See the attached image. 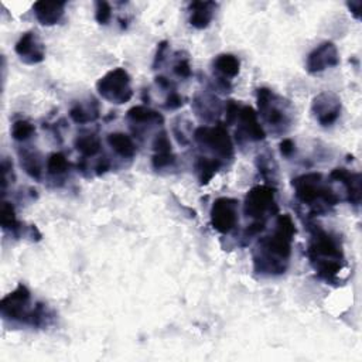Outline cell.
I'll return each mask as SVG.
<instances>
[{
    "mask_svg": "<svg viewBox=\"0 0 362 362\" xmlns=\"http://www.w3.org/2000/svg\"><path fill=\"white\" fill-rule=\"evenodd\" d=\"M294 235L296 225L292 217L289 214L280 216L274 232L258 240L254 252V263L258 274L267 276L285 274L292 255Z\"/></svg>",
    "mask_w": 362,
    "mask_h": 362,
    "instance_id": "1",
    "label": "cell"
},
{
    "mask_svg": "<svg viewBox=\"0 0 362 362\" xmlns=\"http://www.w3.org/2000/svg\"><path fill=\"white\" fill-rule=\"evenodd\" d=\"M70 116L75 124H79V125L94 122V120H97L99 117L98 104H97V101H93L89 105L75 104L70 111Z\"/></svg>",
    "mask_w": 362,
    "mask_h": 362,
    "instance_id": "21",
    "label": "cell"
},
{
    "mask_svg": "<svg viewBox=\"0 0 362 362\" xmlns=\"http://www.w3.org/2000/svg\"><path fill=\"white\" fill-rule=\"evenodd\" d=\"M183 104H184V99L181 98V95L177 94L175 90H171V93L167 97V99H166V108L167 109H178V108L183 106Z\"/></svg>",
    "mask_w": 362,
    "mask_h": 362,
    "instance_id": "29",
    "label": "cell"
},
{
    "mask_svg": "<svg viewBox=\"0 0 362 362\" xmlns=\"http://www.w3.org/2000/svg\"><path fill=\"white\" fill-rule=\"evenodd\" d=\"M75 149L84 158H94L101 152V139L90 132H85L77 136L74 142Z\"/></svg>",
    "mask_w": 362,
    "mask_h": 362,
    "instance_id": "19",
    "label": "cell"
},
{
    "mask_svg": "<svg viewBox=\"0 0 362 362\" xmlns=\"http://www.w3.org/2000/svg\"><path fill=\"white\" fill-rule=\"evenodd\" d=\"M296 198L305 205H310L316 214L323 213L339 202L337 194L324 184L321 173H309L293 180Z\"/></svg>",
    "mask_w": 362,
    "mask_h": 362,
    "instance_id": "3",
    "label": "cell"
},
{
    "mask_svg": "<svg viewBox=\"0 0 362 362\" xmlns=\"http://www.w3.org/2000/svg\"><path fill=\"white\" fill-rule=\"evenodd\" d=\"M213 67L221 75L222 79L229 81L239 74L240 61L234 54H220L214 58Z\"/></svg>",
    "mask_w": 362,
    "mask_h": 362,
    "instance_id": "18",
    "label": "cell"
},
{
    "mask_svg": "<svg viewBox=\"0 0 362 362\" xmlns=\"http://www.w3.org/2000/svg\"><path fill=\"white\" fill-rule=\"evenodd\" d=\"M340 64V54L334 43L324 41L316 47L307 57L306 70L309 74H318L327 68L337 67Z\"/></svg>",
    "mask_w": 362,
    "mask_h": 362,
    "instance_id": "11",
    "label": "cell"
},
{
    "mask_svg": "<svg viewBox=\"0 0 362 362\" xmlns=\"http://www.w3.org/2000/svg\"><path fill=\"white\" fill-rule=\"evenodd\" d=\"M174 73L175 75H178L180 78H190L193 71H191V66L190 61L187 58L180 59V61L174 66Z\"/></svg>",
    "mask_w": 362,
    "mask_h": 362,
    "instance_id": "28",
    "label": "cell"
},
{
    "mask_svg": "<svg viewBox=\"0 0 362 362\" xmlns=\"http://www.w3.org/2000/svg\"><path fill=\"white\" fill-rule=\"evenodd\" d=\"M259 115L275 131H285L290 125L289 104L269 88L258 89Z\"/></svg>",
    "mask_w": 362,
    "mask_h": 362,
    "instance_id": "4",
    "label": "cell"
},
{
    "mask_svg": "<svg viewBox=\"0 0 362 362\" xmlns=\"http://www.w3.org/2000/svg\"><path fill=\"white\" fill-rule=\"evenodd\" d=\"M296 152V144L292 139H283L280 143V153L285 158H290Z\"/></svg>",
    "mask_w": 362,
    "mask_h": 362,
    "instance_id": "30",
    "label": "cell"
},
{
    "mask_svg": "<svg viewBox=\"0 0 362 362\" xmlns=\"http://www.w3.org/2000/svg\"><path fill=\"white\" fill-rule=\"evenodd\" d=\"M112 17V8L108 2H97L95 19L99 24H108Z\"/></svg>",
    "mask_w": 362,
    "mask_h": 362,
    "instance_id": "27",
    "label": "cell"
},
{
    "mask_svg": "<svg viewBox=\"0 0 362 362\" xmlns=\"http://www.w3.org/2000/svg\"><path fill=\"white\" fill-rule=\"evenodd\" d=\"M196 142L214 153L217 159L222 162V159H231L234 155V144L231 136L225 126H201L194 132Z\"/></svg>",
    "mask_w": 362,
    "mask_h": 362,
    "instance_id": "7",
    "label": "cell"
},
{
    "mask_svg": "<svg viewBox=\"0 0 362 362\" xmlns=\"http://www.w3.org/2000/svg\"><path fill=\"white\" fill-rule=\"evenodd\" d=\"M16 54L28 66L40 64L46 58V48L35 32L24 33L15 46Z\"/></svg>",
    "mask_w": 362,
    "mask_h": 362,
    "instance_id": "12",
    "label": "cell"
},
{
    "mask_svg": "<svg viewBox=\"0 0 362 362\" xmlns=\"http://www.w3.org/2000/svg\"><path fill=\"white\" fill-rule=\"evenodd\" d=\"M236 120L239 124V128L236 131V139L260 142L266 137L265 129L262 128L260 122L258 120V113L254 111V108L251 106L240 108Z\"/></svg>",
    "mask_w": 362,
    "mask_h": 362,
    "instance_id": "13",
    "label": "cell"
},
{
    "mask_svg": "<svg viewBox=\"0 0 362 362\" xmlns=\"http://www.w3.org/2000/svg\"><path fill=\"white\" fill-rule=\"evenodd\" d=\"M30 297L32 294H30L28 289L24 285H19L15 292L2 298L0 313L6 320L21 321L33 325L36 307L33 310L30 309Z\"/></svg>",
    "mask_w": 362,
    "mask_h": 362,
    "instance_id": "8",
    "label": "cell"
},
{
    "mask_svg": "<svg viewBox=\"0 0 362 362\" xmlns=\"http://www.w3.org/2000/svg\"><path fill=\"white\" fill-rule=\"evenodd\" d=\"M221 166H222V162L217 158H205V156L197 158L194 169H196V173L198 175L200 183L201 184L209 183V180L217 174V171L221 169Z\"/></svg>",
    "mask_w": 362,
    "mask_h": 362,
    "instance_id": "20",
    "label": "cell"
},
{
    "mask_svg": "<svg viewBox=\"0 0 362 362\" xmlns=\"http://www.w3.org/2000/svg\"><path fill=\"white\" fill-rule=\"evenodd\" d=\"M128 119L133 124H163V116L159 112L143 105L129 109Z\"/></svg>",
    "mask_w": 362,
    "mask_h": 362,
    "instance_id": "22",
    "label": "cell"
},
{
    "mask_svg": "<svg viewBox=\"0 0 362 362\" xmlns=\"http://www.w3.org/2000/svg\"><path fill=\"white\" fill-rule=\"evenodd\" d=\"M97 89L104 99L116 105L126 104L133 97L131 77L125 68H115L106 73L97 82Z\"/></svg>",
    "mask_w": 362,
    "mask_h": 362,
    "instance_id": "5",
    "label": "cell"
},
{
    "mask_svg": "<svg viewBox=\"0 0 362 362\" xmlns=\"http://www.w3.org/2000/svg\"><path fill=\"white\" fill-rule=\"evenodd\" d=\"M109 169H111V162H109L106 158H104V159H101V160L98 162V164H97V174L101 175V174L106 173Z\"/></svg>",
    "mask_w": 362,
    "mask_h": 362,
    "instance_id": "31",
    "label": "cell"
},
{
    "mask_svg": "<svg viewBox=\"0 0 362 362\" xmlns=\"http://www.w3.org/2000/svg\"><path fill=\"white\" fill-rule=\"evenodd\" d=\"M217 3L214 2H193L189 6L190 24L197 30L207 28L214 19Z\"/></svg>",
    "mask_w": 362,
    "mask_h": 362,
    "instance_id": "16",
    "label": "cell"
},
{
    "mask_svg": "<svg viewBox=\"0 0 362 362\" xmlns=\"http://www.w3.org/2000/svg\"><path fill=\"white\" fill-rule=\"evenodd\" d=\"M361 2H359V0H356V2H351V3H348V8H350V10L352 12V15L356 17V19H359V10H361Z\"/></svg>",
    "mask_w": 362,
    "mask_h": 362,
    "instance_id": "32",
    "label": "cell"
},
{
    "mask_svg": "<svg viewBox=\"0 0 362 362\" xmlns=\"http://www.w3.org/2000/svg\"><path fill=\"white\" fill-rule=\"evenodd\" d=\"M108 144L113 152L124 159H132L136 155V146L132 137L122 132H115L108 135Z\"/></svg>",
    "mask_w": 362,
    "mask_h": 362,
    "instance_id": "17",
    "label": "cell"
},
{
    "mask_svg": "<svg viewBox=\"0 0 362 362\" xmlns=\"http://www.w3.org/2000/svg\"><path fill=\"white\" fill-rule=\"evenodd\" d=\"M36 133V128L35 125H32L28 122V120L20 119L16 120L12 126V137L16 142H27L28 139H32Z\"/></svg>",
    "mask_w": 362,
    "mask_h": 362,
    "instance_id": "25",
    "label": "cell"
},
{
    "mask_svg": "<svg viewBox=\"0 0 362 362\" xmlns=\"http://www.w3.org/2000/svg\"><path fill=\"white\" fill-rule=\"evenodd\" d=\"M238 205L239 202L234 198L228 197H221L214 201L213 207H211V225L213 228L222 234L227 235L229 234L238 224Z\"/></svg>",
    "mask_w": 362,
    "mask_h": 362,
    "instance_id": "9",
    "label": "cell"
},
{
    "mask_svg": "<svg viewBox=\"0 0 362 362\" xmlns=\"http://www.w3.org/2000/svg\"><path fill=\"white\" fill-rule=\"evenodd\" d=\"M331 180L340 181L341 184H344L348 201L358 207L361 202V174L359 173H351L347 169H334L330 174Z\"/></svg>",
    "mask_w": 362,
    "mask_h": 362,
    "instance_id": "14",
    "label": "cell"
},
{
    "mask_svg": "<svg viewBox=\"0 0 362 362\" xmlns=\"http://www.w3.org/2000/svg\"><path fill=\"white\" fill-rule=\"evenodd\" d=\"M66 2H37L33 6L36 19L43 26H54L64 16Z\"/></svg>",
    "mask_w": 362,
    "mask_h": 362,
    "instance_id": "15",
    "label": "cell"
},
{
    "mask_svg": "<svg viewBox=\"0 0 362 362\" xmlns=\"http://www.w3.org/2000/svg\"><path fill=\"white\" fill-rule=\"evenodd\" d=\"M307 258L318 278L325 282L337 280L345 267V256L340 238L318 225H313L310 229Z\"/></svg>",
    "mask_w": 362,
    "mask_h": 362,
    "instance_id": "2",
    "label": "cell"
},
{
    "mask_svg": "<svg viewBox=\"0 0 362 362\" xmlns=\"http://www.w3.org/2000/svg\"><path fill=\"white\" fill-rule=\"evenodd\" d=\"M276 190L270 186H256L251 189L245 197L244 213L254 222L266 224L269 216L278 213V205L275 201Z\"/></svg>",
    "mask_w": 362,
    "mask_h": 362,
    "instance_id": "6",
    "label": "cell"
},
{
    "mask_svg": "<svg viewBox=\"0 0 362 362\" xmlns=\"http://www.w3.org/2000/svg\"><path fill=\"white\" fill-rule=\"evenodd\" d=\"M70 170V163L64 153H53L47 160V171L51 175H63Z\"/></svg>",
    "mask_w": 362,
    "mask_h": 362,
    "instance_id": "26",
    "label": "cell"
},
{
    "mask_svg": "<svg viewBox=\"0 0 362 362\" xmlns=\"http://www.w3.org/2000/svg\"><path fill=\"white\" fill-rule=\"evenodd\" d=\"M20 160H21V167L30 177L35 180L41 178L43 167L37 153H35L33 150H23V152H20Z\"/></svg>",
    "mask_w": 362,
    "mask_h": 362,
    "instance_id": "23",
    "label": "cell"
},
{
    "mask_svg": "<svg viewBox=\"0 0 362 362\" xmlns=\"http://www.w3.org/2000/svg\"><path fill=\"white\" fill-rule=\"evenodd\" d=\"M0 224H2V228L5 231H10L16 234L19 231V221L16 217V209L12 202L5 201L2 205V209H0Z\"/></svg>",
    "mask_w": 362,
    "mask_h": 362,
    "instance_id": "24",
    "label": "cell"
},
{
    "mask_svg": "<svg viewBox=\"0 0 362 362\" xmlns=\"http://www.w3.org/2000/svg\"><path fill=\"white\" fill-rule=\"evenodd\" d=\"M312 112L321 126L334 125L341 115V99L336 94L324 90L313 99Z\"/></svg>",
    "mask_w": 362,
    "mask_h": 362,
    "instance_id": "10",
    "label": "cell"
}]
</instances>
